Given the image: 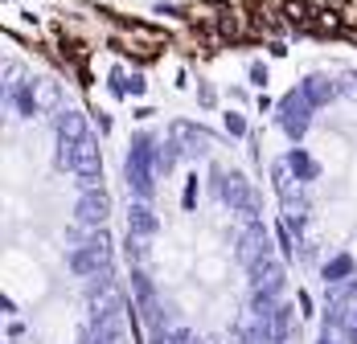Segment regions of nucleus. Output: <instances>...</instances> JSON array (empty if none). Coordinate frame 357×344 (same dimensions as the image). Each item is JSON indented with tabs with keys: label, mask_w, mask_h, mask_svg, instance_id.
Returning a JSON list of instances; mask_svg holds the SVG:
<instances>
[{
	"label": "nucleus",
	"mask_w": 357,
	"mask_h": 344,
	"mask_svg": "<svg viewBox=\"0 0 357 344\" xmlns=\"http://www.w3.org/2000/svg\"><path fill=\"white\" fill-rule=\"evenodd\" d=\"M312 111L317 107L308 103V95L304 91H291L284 103H280V123H284V132L291 139H300L304 132H308V123H312Z\"/></svg>",
	"instance_id": "nucleus-1"
},
{
	"label": "nucleus",
	"mask_w": 357,
	"mask_h": 344,
	"mask_svg": "<svg viewBox=\"0 0 357 344\" xmlns=\"http://www.w3.org/2000/svg\"><path fill=\"white\" fill-rule=\"evenodd\" d=\"M107 213H111V197L103 193V189H82V197H78V205H74L78 226H86V230H103Z\"/></svg>",
	"instance_id": "nucleus-2"
},
{
	"label": "nucleus",
	"mask_w": 357,
	"mask_h": 344,
	"mask_svg": "<svg viewBox=\"0 0 357 344\" xmlns=\"http://www.w3.org/2000/svg\"><path fill=\"white\" fill-rule=\"evenodd\" d=\"M222 185H218V193H222V201H230V209H243L250 221H255V193L247 189V180L238 176V172H230V176H218Z\"/></svg>",
	"instance_id": "nucleus-3"
},
{
	"label": "nucleus",
	"mask_w": 357,
	"mask_h": 344,
	"mask_svg": "<svg viewBox=\"0 0 357 344\" xmlns=\"http://www.w3.org/2000/svg\"><path fill=\"white\" fill-rule=\"evenodd\" d=\"M156 213L148 209V201H136V205L128 209V230L136 234V238H148V234H156Z\"/></svg>",
	"instance_id": "nucleus-4"
},
{
	"label": "nucleus",
	"mask_w": 357,
	"mask_h": 344,
	"mask_svg": "<svg viewBox=\"0 0 357 344\" xmlns=\"http://www.w3.org/2000/svg\"><path fill=\"white\" fill-rule=\"evenodd\" d=\"M324 283H328V287L354 283V258H349V254H337L333 263H324Z\"/></svg>",
	"instance_id": "nucleus-5"
},
{
	"label": "nucleus",
	"mask_w": 357,
	"mask_h": 344,
	"mask_svg": "<svg viewBox=\"0 0 357 344\" xmlns=\"http://www.w3.org/2000/svg\"><path fill=\"white\" fill-rule=\"evenodd\" d=\"M54 132H58V139H86V136H91L78 111H62V115H58V123H54Z\"/></svg>",
	"instance_id": "nucleus-6"
},
{
	"label": "nucleus",
	"mask_w": 357,
	"mask_h": 344,
	"mask_svg": "<svg viewBox=\"0 0 357 344\" xmlns=\"http://www.w3.org/2000/svg\"><path fill=\"white\" fill-rule=\"evenodd\" d=\"M300 91L308 95V103H312V107H324L328 99H337V95H341V86H333V82H324V78H308Z\"/></svg>",
	"instance_id": "nucleus-7"
},
{
	"label": "nucleus",
	"mask_w": 357,
	"mask_h": 344,
	"mask_svg": "<svg viewBox=\"0 0 357 344\" xmlns=\"http://www.w3.org/2000/svg\"><path fill=\"white\" fill-rule=\"evenodd\" d=\"M284 164H287V172H296V180H312V176H317V164L308 160V152H304V148H291Z\"/></svg>",
	"instance_id": "nucleus-8"
},
{
	"label": "nucleus",
	"mask_w": 357,
	"mask_h": 344,
	"mask_svg": "<svg viewBox=\"0 0 357 344\" xmlns=\"http://www.w3.org/2000/svg\"><path fill=\"white\" fill-rule=\"evenodd\" d=\"M8 99L17 103V111H21V115H33V111H37V99L25 91V86H13V91H8Z\"/></svg>",
	"instance_id": "nucleus-9"
},
{
	"label": "nucleus",
	"mask_w": 357,
	"mask_h": 344,
	"mask_svg": "<svg viewBox=\"0 0 357 344\" xmlns=\"http://www.w3.org/2000/svg\"><path fill=\"white\" fill-rule=\"evenodd\" d=\"M226 132H230V136H243V132H247V123H243L238 115H226Z\"/></svg>",
	"instance_id": "nucleus-10"
},
{
	"label": "nucleus",
	"mask_w": 357,
	"mask_h": 344,
	"mask_svg": "<svg viewBox=\"0 0 357 344\" xmlns=\"http://www.w3.org/2000/svg\"><path fill=\"white\" fill-rule=\"evenodd\" d=\"M321 344H337V341H328V332H324V341H321Z\"/></svg>",
	"instance_id": "nucleus-11"
}]
</instances>
